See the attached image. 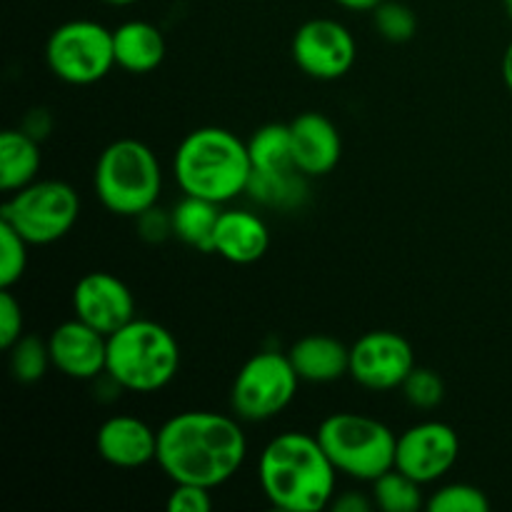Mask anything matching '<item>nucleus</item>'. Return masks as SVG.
Wrapping results in <instances>:
<instances>
[{
  "label": "nucleus",
  "mask_w": 512,
  "mask_h": 512,
  "mask_svg": "<svg viewBox=\"0 0 512 512\" xmlns=\"http://www.w3.org/2000/svg\"><path fill=\"white\" fill-rule=\"evenodd\" d=\"M50 73L68 85H93L115 68L113 30L95 20H68L45 43Z\"/></svg>",
  "instance_id": "obj_9"
},
{
  "label": "nucleus",
  "mask_w": 512,
  "mask_h": 512,
  "mask_svg": "<svg viewBox=\"0 0 512 512\" xmlns=\"http://www.w3.org/2000/svg\"><path fill=\"white\" fill-rule=\"evenodd\" d=\"M135 220H138L140 238L148 240V243H163V240H168L173 235V215L165 213V210H158V205L140 213Z\"/></svg>",
  "instance_id": "obj_32"
},
{
  "label": "nucleus",
  "mask_w": 512,
  "mask_h": 512,
  "mask_svg": "<svg viewBox=\"0 0 512 512\" xmlns=\"http://www.w3.org/2000/svg\"><path fill=\"white\" fill-rule=\"evenodd\" d=\"M28 248V240L0 220V288H13L20 283L28 268Z\"/></svg>",
  "instance_id": "obj_28"
},
{
  "label": "nucleus",
  "mask_w": 512,
  "mask_h": 512,
  "mask_svg": "<svg viewBox=\"0 0 512 512\" xmlns=\"http://www.w3.org/2000/svg\"><path fill=\"white\" fill-rule=\"evenodd\" d=\"M238 415L185 410L158 428V458L173 483L220 488L238 475L248 458V438Z\"/></svg>",
  "instance_id": "obj_1"
},
{
  "label": "nucleus",
  "mask_w": 512,
  "mask_h": 512,
  "mask_svg": "<svg viewBox=\"0 0 512 512\" xmlns=\"http://www.w3.org/2000/svg\"><path fill=\"white\" fill-rule=\"evenodd\" d=\"M248 153L253 170L275 173V170L295 168L290 123H268L255 130L253 138L248 140Z\"/></svg>",
  "instance_id": "obj_23"
},
{
  "label": "nucleus",
  "mask_w": 512,
  "mask_h": 512,
  "mask_svg": "<svg viewBox=\"0 0 512 512\" xmlns=\"http://www.w3.org/2000/svg\"><path fill=\"white\" fill-rule=\"evenodd\" d=\"M460 458V438L448 423L425 420L398 435L395 468L420 485L443 480Z\"/></svg>",
  "instance_id": "obj_12"
},
{
  "label": "nucleus",
  "mask_w": 512,
  "mask_h": 512,
  "mask_svg": "<svg viewBox=\"0 0 512 512\" xmlns=\"http://www.w3.org/2000/svg\"><path fill=\"white\" fill-rule=\"evenodd\" d=\"M93 188L105 210L123 218H138L155 208L163 190L158 155L135 138H120L100 153Z\"/></svg>",
  "instance_id": "obj_5"
},
{
  "label": "nucleus",
  "mask_w": 512,
  "mask_h": 512,
  "mask_svg": "<svg viewBox=\"0 0 512 512\" xmlns=\"http://www.w3.org/2000/svg\"><path fill=\"white\" fill-rule=\"evenodd\" d=\"M270 230L260 215L250 210H223L215 228V250L233 265H253L268 253Z\"/></svg>",
  "instance_id": "obj_17"
},
{
  "label": "nucleus",
  "mask_w": 512,
  "mask_h": 512,
  "mask_svg": "<svg viewBox=\"0 0 512 512\" xmlns=\"http://www.w3.org/2000/svg\"><path fill=\"white\" fill-rule=\"evenodd\" d=\"M315 435L335 470L360 483H373L395 468L398 435L370 415L333 413Z\"/></svg>",
  "instance_id": "obj_6"
},
{
  "label": "nucleus",
  "mask_w": 512,
  "mask_h": 512,
  "mask_svg": "<svg viewBox=\"0 0 512 512\" xmlns=\"http://www.w3.org/2000/svg\"><path fill=\"white\" fill-rule=\"evenodd\" d=\"M173 175L183 195L230 203L238 195L248 193L253 163L248 143L233 130L208 125L198 128L180 140L173 155Z\"/></svg>",
  "instance_id": "obj_3"
},
{
  "label": "nucleus",
  "mask_w": 512,
  "mask_h": 512,
  "mask_svg": "<svg viewBox=\"0 0 512 512\" xmlns=\"http://www.w3.org/2000/svg\"><path fill=\"white\" fill-rule=\"evenodd\" d=\"M400 390L415 410H435L445 398L443 378L433 368H418V365L410 370Z\"/></svg>",
  "instance_id": "obj_29"
},
{
  "label": "nucleus",
  "mask_w": 512,
  "mask_h": 512,
  "mask_svg": "<svg viewBox=\"0 0 512 512\" xmlns=\"http://www.w3.org/2000/svg\"><path fill=\"white\" fill-rule=\"evenodd\" d=\"M370 485H373L370 495L375 500V508L383 512H415L428 503L423 498V485L398 468L383 473Z\"/></svg>",
  "instance_id": "obj_24"
},
{
  "label": "nucleus",
  "mask_w": 512,
  "mask_h": 512,
  "mask_svg": "<svg viewBox=\"0 0 512 512\" xmlns=\"http://www.w3.org/2000/svg\"><path fill=\"white\" fill-rule=\"evenodd\" d=\"M335 3L345 10H353V13H373L383 0H335Z\"/></svg>",
  "instance_id": "obj_35"
},
{
  "label": "nucleus",
  "mask_w": 512,
  "mask_h": 512,
  "mask_svg": "<svg viewBox=\"0 0 512 512\" xmlns=\"http://www.w3.org/2000/svg\"><path fill=\"white\" fill-rule=\"evenodd\" d=\"M80 195L63 180H33L5 198L0 220L18 230L30 245H53L73 230Z\"/></svg>",
  "instance_id": "obj_7"
},
{
  "label": "nucleus",
  "mask_w": 512,
  "mask_h": 512,
  "mask_svg": "<svg viewBox=\"0 0 512 512\" xmlns=\"http://www.w3.org/2000/svg\"><path fill=\"white\" fill-rule=\"evenodd\" d=\"M23 338V308L10 288H0V348L10 350Z\"/></svg>",
  "instance_id": "obj_30"
},
{
  "label": "nucleus",
  "mask_w": 512,
  "mask_h": 512,
  "mask_svg": "<svg viewBox=\"0 0 512 512\" xmlns=\"http://www.w3.org/2000/svg\"><path fill=\"white\" fill-rule=\"evenodd\" d=\"M290 138H293V160L295 168L308 178H323L333 173L335 165L343 155V140L338 128L323 113H300L290 123Z\"/></svg>",
  "instance_id": "obj_16"
},
{
  "label": "nucleus",
  "mask_w": 512,
  "mask_h": 512,
  "mask_svg": "<svg viewBox=\"0 0 512 512\" xmlns=\"http://www.w3.org/2000/svg\"><path fill=\"white\" fill-rule=\"evenodd\" d=\"M40 163V140L25 133L23 128H8L0 135V188L5 195L25 188L38 180Z\"/></svg>",
  "instance_id": "obj_20"
},
{
  "label": "nucleus",
  "mask_w": 512,
  "mask_h": 512,
  "mask_svg": "<svg viewBox=\"0 0 512 512\" xmlns=\"http://www.w3.org/2000/svg\"><path fill=\"white\" fill-rule=\"evenodd\" d=\"M53 368L70 380H98L108 363V335L98 333L83 320L60 323L48 335Z\"/></svg>",
  "instance_id": "obj_14"
},
{
  "label": "nucleus",
  "mask_w": 512,
  "mask_h": 512,
  "mask_svg": "<svg viewBox=\"0 0 512 512\" xmlns=\"http://www.w3.org/2000/svg\"><path fill=\"white\" fill-rule=\"evenodd\" d=\"M75 318L103 335H113L135 318V298L128 285L113 273L93 270L73 288Z\"/></svg>",
  "instance_id": "obj_13"
},
{
  "label": "nucleus",
  "mask_w": 512,
  "mask_h": 512,
  "mask_svg": "<svg viewBox=\"0 0 512 512\" xmlns=\"http://www.w3.org/2000/svg\"><path fill=\"white\" fill-rule=\"evenodd\" d=\"M8 365L13 380L23 385H33L45 378L48 368H53L50 360L48 340L38 338V335H23L13 348L8 350Z\"/></svg>",
  "instance_id": "obj_25"
},
{
  "label": "nucleus",
  "mask_w": 512,
  "mask_h": 512,
  "mask_svg": "<svg viewBox=\"0 0 512 512\" xmlns=\"http://www.w3.org/2000/svg\"><path fill=\"white\" fill-rule=\"evenodd\" d=\"M115 65L133 75L153 73L165 60V38L148 20H125L113 30Z\"/></svg>",
  "instance_id": "obj_19"
},
{
  "label": "nucleus",
  "mask_w": 512,
  "mask_h": 512,
  "mask_svg": "<svg viewBox=\"0 0 512 512\" xmlns=\"http://www.w3.org/2000/svg\"><path fill=\"white\" fill-rule=\"evenodd\" d=\"M373 25L388 43H408L418 33V15L410 5L398 0H383L373 10Z\"/></svg>",
  "instance_id": "obj_26"
},
{
  "label": "nucleus",
  "mask_w": 512,
  "mask_h": 512,
  "mask_svg": "<svg viewBox=\"0 0 512 512\" xmlns=\"http://www.w3.org/2000/svg\"><path fill=\"white\" fill-rule=\"evenodd\" d=\"M213 490L193 483H173L168 495L170 512H210L213 510Z\"/></svg>",
  "instance_id": "obj_31"
},
{
  "label": "nucleus",
  "mask_w": 512,
  "mask_h": 512,
  "mask_svg": "<svg viewBox=\"0 0 512 512\" xmlns=\"http://www.w3.org/2000/svg\"><path fill=\"white\" fill-rule=\"evenodd\" d=\"M303 380L295 373L288 355L260 350L243 363L230 388V408L240 420L265 423L283 413L298 395Z\"/></svg>",
  "instance_id": "obj_8"
},
{
  "label": "nucleus",
  "mask_w": 512,
  "mask_h": 512,
  "mask_svg": "<svg viewBox=\"0 0 512 512\" xmlns=\"http://www.w3.org/2000/svg\"><path fill=\"white\" fill-rule=\"evenodd\" d=\"M95 450L113 468H145L158 458V430L135 415H113L100 423L95 433Z\"/></svg>",
  "instance_id": "obj_15"
},
{
  "label": "nucleus",
  "mask_w": 512,
  "mask_h": 512,
  "mask_svg": "<svg viewBox=\"0 0 512 512\" xmlns=\"http://www.w3.org/2000/svg\"><path fill=\"white\" fill-rule=\"evenodd\" d=\"M100 3L113 5V8H123V5H133V3H138V0H100Z\"/></svg>",
  "instance_id": "obj_37"
},
{
  "label": "nucleus",
  "mask_w": 512,
  "mask_h": 512,
  "mask_svg": "<svg viewBox=\"0 0 512 512\" xmlns=\"http://www.w3.org/2000/svg\"><path fill=\"white\" fill-rule=\"evenodd\" d=\"M295 65L313 80H338L355 65L353 33L333 18H313L300 25L290 43Z\"/></svg>",
  "instance_id": "obj_11"
},
{
  "label": "nucleus",
  "mask_w": 512,
  "mask_h": 512,
  "mask_svg": "<svg viewBox=\"0 0 512 512\" xmlns=\"http://www.w3.org/2000/svg\"><path fill=\"white\" fill-rule=\"evenodd\" d=\"M330 510H335V512H370V510H375V500H373V495L358 493V490H348V493H343L340 498H333V503H330Z\"/></svg>",
  "instance_id": "obj_33"
},
{
  "label": "nucleus",
  "mask_w": 512,
  "mask_h": 512,
  "mask_svg": "<svg viewBox=\"0 0 512 512\" xmlns=\"http://www.w3.org/2000/svg\"><path fill=\"white\" fill-rule=\"evenodd\" d=\"M180 370V345L165 325L133 318L108 335L105 373L128 393L150 395L168 388Z\"/></svg>",
  "instance_id": "obj_4"
},
{
  "label": "nucleus",
  "mask_w": 512,
  "mask_h": 512,
  "mask_svg": "<svg viewBox=\"0 0 512 512\" xmlns=\"http://www.w3.org/2000/svg\"><path fill=\"white\" fill-rule=\"evenodd\" d=\"M295 373L303 383H335L350 375V348L330 335H305L288 350Z\"/></svg>",
  "instance_id": "obj_18"
},
{
  "label": "nucleus",
  "mask_w": 512,
  "mask_h": 512,
  "mask_svg": "<svg viewBox=\"0 0 512 512\" xmlns=\"http://www.w3.org/2000/svg\"><path fill=\"white\" fill-rule=\"evenodd\" d=\"M425 508L430 512H488L490 500L478 485L448 483L430 495Z\"/></svg>",
  "instance_id": "obj_27"
},
{
  "label": "nucleus",
  "mask_w": 512,
  "mask_h": 512,
  "mask_svg": "<svg viewBox=\"0 0 512 512\" xmlns=\"http://www.w3.org/2000/svg\"><path fill=\"white\" fill-rule=\"evenodd\" d=\"M20 128H23L28 135H33L35 140H40V143H43V140L50 135V130H53V118H50V113L45 108H33L28 115H25V120L20 123Z\"/></svg>",
  "instance_id": "obj_34"
},
{
  "label": "nucleus",
  "mask_w": 512,
  "mask_h": 512,
  "mask_svg": "<svg viewBox=\"0 0 512 512\" xmlns=\"http://www.w3.org/2000/svg\"><path fill=\"white\" fill-rule=\"evenodd\" d=\"M503 8H505V13H508V18L512 20V0H503Z\"/></svg>",
  "instance_id": "obj_38"
},
{
  "label": "nucleus",
  "mask_w": 512,
  "mask_h": 512,
  "mask_svg": "<svg viewBox=\"0 0 512 512\" xmlns=\"http://www.w3.org/2000/svg\"><path fill=\"white\" fill-rule=\"evenodd\" d=\"M500 70H503V80H505V88L512 93V43L505 48L503 53V65H500Z\"/></svg>",
  "instance_id": "obj_36"
},
{
  "label": "nucleus",
  "mask_w": 512,
  "mask_h": 512,
  "mask_svg": "<svg viewBox=\"0 0 512 512\" xmlns=\"http://www.w3.org/2000/svg\"><path fill=\"white\" fill-rule=\"evenodd\" d=\"M413 368V345L393 330H370L350 345V378L365 390L400 388Z\"/></svg>",
  "instance_id": "obj_10"
},
{
  "label": "nucleus",
  "mask_w": 512,
  "mask_h": 512,
  "mask_svg": "<svg viewBox=\"0 0 512 512\" xmlns=\"http://www.w3.org/2000/svg\"><path fill=\"white\" fill-rule=\"evenodd\" d=\"M248 195L265 208L295 210L308 198V175L300 173L298 168L275 170V173L253 170Z\"/></svg>",
  "instance_id": "obj_22"
},
{
  "label": "nucleus",
  "mask_w": 512,
  "mask_h": 512,
  "mask_svg": "<svg viewBox=\"0 0 512 512\" xmlns=\"http://www.w3.org/2000/svg\"><path fill=\"white\" fill-rule=\"evenodd\" d=\"M260 490L283 512H320L330 508L338 470L318 435L288 430L270 440L258 460Z\"/></svg>",
  "instance_id": "obj_2"
},
{
  "label": "nucleus",
  "mask_w": 512,
  "mask_h": 512,
  "mask_svg": "<svg viewBox=\"0 0 512 512\" xmlns=\"http://www.w3.org/2000/svg\"><path fill=\"white\" fill-rule=\"evenodd\" d=\"M220 213L223 210H220L218 203L183 195V200L170 210V215H173V235L183 240L185 245H190V248L200 250V253H213Z\"/></svg>",
  "instance_id": "obj_21"
}]
</instances>
